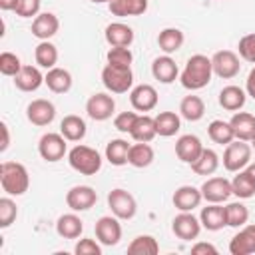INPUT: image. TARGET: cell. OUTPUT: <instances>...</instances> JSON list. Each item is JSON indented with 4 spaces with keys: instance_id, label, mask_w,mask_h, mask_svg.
Listing matches in <instances>:
<instances>
[{
    "instance_id": "obj_1",
    "label": "cell",
    "mask_w": 255,
    "mask_h": 255,
    "mask_svg": "<svg viewBox=\"0 0 255 255\" xmlns=\"http://www.w3.org/2000/svg\"><path fill=\"white\" fill-rule=\"evenodd\" d=\"M213 76V66H211V58L203 56V54H195L185 62V68L179 74V82L185 90L195 92L205 88L211 82Z\"/></svg>"
},
{
    "instance_id": "obj_2",
    "label": "cell",
    "mask_w": 255,
    "mask_h": 255,
    "mask_svg": "<svg viewBox=\"0 0 255 255\" xmlns=\"http://www.w3.org/2000/svg\"><path fill=\"white\" fill-rule=\"evenodd\" d=\"M0 185L8 195H24L30 187V173L20 161H2L0 165Z\"/></svg>"
},
{
    "instance_id": "obj_3",
    "label": "cell",
    "mask_w": 255,
    "mask_h": 255,
    "mask_svg": "<svg viewBox=\"0 0 255 255\" xmlns=\"http://www.w3.org/2000/svg\"><path fill=\"white\" fill-rule=\"evenodd\" d=\"M68 163L82 175H96L102 169V155L94 147L78 143L68 151Z\"/></svg>"
},
{
    "instance_id": "obj_4",
    "label": "cell",
    "mask_w": 255,
    "mask_h": 255,
    "mask_svg": "<svg viewBox=\"0 0 255 255\" xmlns=\"http://www.w3.org/2000/svg\"><path fill=\"white\" fill-rule=\"evenodd\" d=\"M102 84L112 94H126L133 86L131 66H112L106 64L102 70Z\"/></svg>"
},
{
    "instance_id": "obj_5",
    "label": "cell",
    "mask_w": 255,
    "mask_h": 255,
    "mask_svg": "<svg viewBox=\"0 0 255 255\" xmlns=\"http://www.w3.org/2000/svg\"><path fill=\"white\" fill-rule=\"evenodd\" d=\"M251 151L253 147L249 145V141L243 139H233L231 143L225 145L223 151V167L231 173H237L241 169H245L251 163Z\"/></svg>"
},
{
    "instance_id": "obj_6",
    "label": "cell",
    "mask_w": 255,
    "mask_h": 255,
    "mask_svg": "<svg viewBox=\"0 0 255 255\" xmlns=\"http://www.w3.org/2000/svg\"><path fill=\"white\" fill-rule=\"evenodd\" d=\"M108 207H110L112 215H116L118 219H133L137 213L135 197L122 187H116L108 193Z\"/></svg>"
},
{
    "instance_id": "obj_7",
    "label": "cell",
    "mask_w": 255,
    "mask_h": 255,
    "mask_svg": "<svg viewBox=\"0 0 255 255\" xmlns=\"http://www.w3.org/2000/svg\"><path fill=\"white\" fill-rule=\"evenodd\" d=\"M68 139L62 135V133H54V131H48L40 137L38 141V153L42 159L54 163V161H60L64 159V155L68 153Z\"/></svg>"
},
{
    "instance_id": "obj_8",
    "label": "cell",
    "mask_w": 255,
    "mask_h": 255,
    "mask_svg": "<svg viewBox=\"0 0 255 255\" xmlns=\"http://www.w3.org/2000/svg\"><path fill=\"white\" fill-rule=\"evenodd\" d=\"M211 66H213V74L221 80H231L239 74L241 64H239V56L233 50H219L211 56Z\"/></svg>"
},
{
    "instance_id": "obj_9",
    "label": "cell",
    "mask_w": 255,
    "mask_h": 255,
    "mask_svg": "<svg viewBox=\"0 0 255 255\" xmlns=\"http://www.w3.org/2000/svg\"><path fill=\"white\" fill-rule=\"evenodd\" d=\"M86 112L94 122H106L116 112V100L108 92L92 94L86 102Z\"/></svg>"
},
{
    "instance_id": "obj_10",
    "label": "cell",
    "mask_w": 255,
    "mask_h": 255,
    "mask_svg": "<svg viewBox=\"0 0 255 255\" xmlns=\"http://www.w3.org/2000/svg\"><path fill=\"white\" fill-rule=\"evenodd\" d=\"M171 231L177 239L181 241H191L197 239L201 233V221L191 213V211H179V215L173 217L171 221Z\"/></svg>"
},
{
    "instance_id": "obj_11",
    "label": "cell",
    "mask_w": 255,
    "mask_h": 255,
    "mask_svg": "<svg viewBox=\"0 0 255 255\" xmlns=\"http://www.w3.org/2000/svg\"><path fill=\"white\" fill-rule=\"evenodd\" d=\"M96 201H98V193L90 185H74L66 193V205L76 213L92 209L96 205Z\"/></svg>"
},
{
    "instance_id": "obj_12",
    "label": "cell",
    "mask_w": 255,
    "mask_h": 255,
    "mask_svg": "<svg viewBox=\"0 0 255 255\" xmlns=\"http://www.w3.org/2000/svg\"><path fill=\"white\" fill-rule=\"evenodd\" d=\"M96 237L102 245L106 247H114L120 243L122 239V225H120V219L116 215H104L96 221Z\"/></svg>"
},
{
    "instance_id": "obj_13",
    "label": "cell",
    "mask_w": 255,
    "mask_h": 255,
    "mask_svg": "<svg viewBox=\"0 0 255 255\" xmlns=\"http://www.w3.org/2000/svg\"><path fill=\"white\" fill-rule=\"evenodd\" d=\"M26 118H28L30 124H34L38 128L50 126L56 118V106L50 100H44V98L32 100L26 108Z\"/></svg>"
},
{
    "instance_id": "obj_14",
    "label": "cell",
    "mask_w": 255,
    "mask_h": 255,
    "mask_svg": "<svg viewBox=\"0 0 255 255\" xmlns=\"http://www.w3.org/2000/svg\"><path fill=\"white\" fill-rule=\"evenodd\" d=\"M199 189H201V195H203V199L207 203H223L233 195L231 181L225 179V177H219V175L205 179Z\"/></svg>"
},
{
    "instance_id": "obj_15",
    "label": "cell",
    "mask_w": 255,
    "mask_h": 255,
    "mask_svg": "<svg viewBox=\"0 0 255 255\" xmlns=\"http://www.w3.org/2000/svg\"><path fill=\"white\" fill-rule=\"evenodd\" d=\"M157 92L151 84H139L135 88H131L129 92V102H131V108L135 112H151L155 106H157Z\"/></svg>"
},
{
    "instance_id": "obj_16",
    "label": "cell",
    "mask_w": 255,
    "mask_h": 255,
    "mask_svg": "<svg viewBox=\"0 0 255 255\" xmlns=\"http://www.w3.org/2000/svg\"><path fill=\"white\" fill-rule=\"evenodd\" d=\"M201 151H203V143H201V139H199L197 135H193V133L179 135L177 141H175V155H177L183 163H187V165H191V163L201 155Z\"/></svg>"
},
{
    "instance_id": "obj_17",
    "label": "cell",
    "mask_w": 255,
    "mask_h": 255,
    "mask_svg": "<svg viewBox=\"0 0 255 255\" xmlns=\"http://www.w3.org/2000/svg\"><path fill=\"white\" fill-rule=\"evenodd\" d=\"M229 253L231 255H251L255 253V223L243 225L229 241Z\"/></svg>"
},
{
    "instance_id": "obj_18",
    "label": "cell",
    "mask_w": 255,
    "mask_h": 255,
    "mask_svg": "<svg viewBox=\"0 0 255 255\" xmlns=\"http://www.w3.org/2000/svg\"><path fill=\"white\" fill-rule=\"evenodd\" d=\"M175 209L179 211H193L195 207H199V203L203 201V195H201V189L199 187H193V185H181L173 191V197H171Z\"/></svg>"
},
{
    "instance_id": "obj_19",
    "label": "cell",
    "mask_w": 255,
    "mask_h": 255,
    "mask_svg": "<svg viewBox=\"0 0 255 255\" xmlns=\"http://www.w3.org/2000/svg\"><path fill=\"white\" fill-rule=\"evenodd\" d=\"M151 76L161 82V84H171L177 80L179 76V68L175 64V60L165 54V56H157L153 62H151Z\"/></svg>"
},
{
    "instance_id": "obj_20",
    "label": "cell",
    "mask_w": 255,
    "mask_h": 255,
    "mask_svg": "<svg viewBox=\"0 0 255 255\" xmlns=\"http://www.w3.org/2000/svg\"><path fill=\"white\" fill-rule=\"evenodd\" d=\"M199 221L201 227L207 231H219L223 227H227V215H225V207L221 203H209L201 209L199 213Z\"/></svg>"
},
{
    "instance_id": "obj_21",
    "label": "cell",
    "mask_w": 255,
    "mask_h": 255,
    "mask_svg": "<svg viewBox=\"0 0 255 255\" xmlns=\"http://www.w3.org/2000/svg\"><path fill=\"white\" fill-rule=\"evenodd\" d=\"M58 30H60V20H58L56 14H52V12H40L38 16H34L32 36H36L38 40H50L52 36H56Z\"/></svg>"
},
{
    "instance_id": "obj_22",
    "label": "cell",
    "mask_w": 255,
    "mask_h": 255,
    "mask_svg": "<svg viewBox=\"0 0 255 255\" xmlns=\"http://www.w3.org/2000/svg\"><path fill=\"white\" fill-rule=\"evenodd\" d=\"M235 139H243V141H251L255 137V116L249 112H235L233 118L229 120Z\"/></svg>"
},
{
    "instance_id": "obj_23",
    "label": "cell",
    "mask_w": 255,
    "mask_h": 255,
    "mask_svg": "<svg viewBox=\"0 0 255 255\" xmlns=\"http://www.w3.org/2000/svg\"><path fill=\"white\" fill-rule=\"evenodd\" d=\"M44 84V76L36 66H22V70L14 76V86L20 92H36Z\"/></svg>"
},
{
    "instance_id": "obj_24",
    "label": "cell",
    "mask_w": 255,
    "mask_h": 255,
    "mask_svg": "<svg viewBox=\"0 0 255 255\" xmlns=\"http://www.w3.org/2000/svg\"><path fill=\"white\" fill-rule=\"evenodd\" d=\"M86 131H88V126H86L84 118H80L76 114H68L60 122V133L68 141H82L86 137Z\"/></svg>"
},
{
    "instance_id": "obj_25",
    "label": "cell",
    "mask_w": 255,
    "mask_h": 255,
    "mask_svg": "<svg viewBox=\"0 0 255 255\" xmlns=\"http://www.w3.org/2000/svg\"><path fill=\"white\" fill-rule=\"evenodd\" d=\"M106 42L110 46H124V48H129L131 42H133V30L124 24V22H112L106 26Z\"/></svg>"
},
{
    "instance_id": "obj_26",
    "label": "cell",
    "mask_w": 255,
    "mask_h": 255,
    "mask_svg": "<svg viewBox=\"0 0 255 255\" xmlns=\"http://www.w3.org/2000/svg\"><path fill=\"white\" fill-rule=\"evenodd\" d=\"M72 82H74L72 80V74L68 70H64V68H58V66L50 68L46 72V76H44V84L54 94H66V92H70Z\"/></svg>"
},
{
    "instance_id": "obj_27",
    "label": "cell",
    "mask_w": 255,
    "mask_h": 255,
    "mask_svg": "<svg viewBox=\"0 0 255 255\" xmlns=\"http://www.w3.org/2000/svg\"><path fill=\"white\" fill-rule=\"evenodd\" d=\"M84 231V221L74 213H64L56 221V233L62 239H78Z\"/></svg>"
},
{
    "instance_id": "obj_28",
    "label": "cell",
    "mask_w": 255,
    "mask_h": 255,
    "mask_svg": "<svg viewBox=\"0 0 255 255\" xmlns=\"http://www.w3.org/2000/svg\"><path fill=\"white\" fill-rule=\"evenodd\" d=\"M155 159V151L149 143L145 141H135L129 145V153H128V163L137 167V169H143L147 165H151Z\"/></svg>"
},
{
    "instance_id": "obj_29",
    "label": "cell",
    "mask_w": 255,
    "mask_h": 255,
    "mask_svg": "<svg viewBox=\"0 0 255 255\" xmlns=\"http://www.w3.org/2000/svg\"><path fill=\"white\" fill-rule=\"evenodd\" d=\"M247 92L239 86H225L219 92V106L227 112H239L245 106Z\"/></svg>"
},
{
    "instance_id": "obj_30",
    "label": "cell",
    "mask_w": 255,
    "mask_h": 255,
    "mask_svg": "<svg viewBox=\"0 0 255 255\" xmlns=\"http://www.w3.org/2000/svg\"><path fill=\"white\" fill-rule=\"evenodd\" d=\"M185 42V36L179 28H163L157 34V46L163 54H175L177 50H181Z\"/></svg>"
},
{
    "instance_id": "obj_31",
    "label": "cell",
    "mask_w": 255,
    "mask_h": 255,
    "mask_svg": "<svg viewBox=\"0 0 255 255\" xmlns=\"http://www.w3.org/2000/svg\"><path fill=\"white\" fill-rule=\"evenodd\" d=\"M108 8L114 16H120V18L141 16L147 10V0H112Z\"/></svg>"
},
{
    "instance_id": "obj_32",
    "label": "cell",
    "mask_w": 255,
    "mask_h": 255,
    "mask_svg": "<svg viewBox=\"0 0 255 255\" xmlns=\"http://www.w3.org/2000/svg\"><path fill=\"white\" fill-rule=\"evenodd\" d=\"M153 122H155V131L161 137H171L181 128V118L175 112H159L153 118Z\"/></svg>"
},
{
    "instance_id": "obj_33",
    "label": "cell",
    "mask_w": 255,
    "mask_h": 255,
    "mask_svg": "<svg viewBox=\"0 0 255 255\" xmlns=\"http://www.w3.org/2000/svg\"><path fill=\"white\" fill-rule=\"evenodd\" d=\"M129 135L133 137V141H145V143H149V141L157 135L153 118L147 116V114H141V116L137 114V120H135V124H133V128H131Z\"/></svg>"
},
{
    "instance_id": "obj_34",
    "label": "cell",
    "mask_w": 255,
    "mask_h": 255,
    "mask_svg": "<svg viewBox=\"0 0 255 255\" xmlns=\"http://www.w3.org/2000/svg\"><path fill=\"white\" fill-rule=\"evenodd\" d=\"M205 114V104L199 96H185L181 102H179V116L187 122H199Z\"/></svg>"
},
{
    "instance_id": "obj_35",
    "label": "cell",
    "mask_w": 255,
    "mask_h": 255,
    "mask_svg": "<svg viewBox=\"0 0 255 255\" xmlns=\"http://www.w3.org/2000/svg\"><path fill=\"white\" fill-rule=\"evenodd\" d=\"M231 191L239 199H251L255 195V179L251 177V173L247 169H241V171H237V175H233Z\"/></svg>"
},
{
    "instance_id": "obj_36",
    "label": "cell",
    "mask_w": 255,
    "mask_h": 255,
    "mask_svg": "<svg viewBox=\"0 0 255 255\" xmlns=\"http://www.w3.org/2000/svg\"><path fill=\"white\" fill-rule=\"evenodd\" d=\"M129 145H131V143H128V141L122 139V137L110 139L108 145H106V159H108L112 165H116V167L126 165V163H128V153H129Z\"/></svg>"
},
{
    "instance_id": "obj_37",
    "label": "cell",
    "mask_w": 255,
    "mask_h": 255,
    "mask_svg": "<svg viewBox=\"0 0 255 255\" xmlns=\"http://www.w3.org/2000/svg\"><path fill=\"white\" fill-rule=\"evenodd\" d=\"M217 167H219V155L209 147H203L201 155L191 163V171L197 175H213Z\"/></svg>"
},
{
    "instance_id": "obj_38",
    "label": "cell",
    "mask_w": 255,
    "mask_h": 255,
    "mask_svg": "<svg viewBox=\"0 0 255 255\" xmlns=\"http://www.w3.org/2000/svg\"><path fill=\"white\" fill-rule=\"evenodd\" d=\"M207 135L213 143H219V145H227L235 139V133H233V128L229 122H223V120H213L209 126H207Z\"/></svg>"
},
{
    "instance_id": "obj_39",
    "label": "cell",
    "mask_w": 255,
    "mask_h": 255,
    "mask_svg": "<svg viewBox=\"0 0 255 255\" xmlns=\"http://www.w3.org/2000/svg\"><path fill=\"white\" fill-rule=\"evenodd\" d=\"M34 58H36V64L40 68L50 70L58 64V48L50 40H40V44L34 50Z\"/></svg>"
},
{
    "instance_id": "obj_40",
    "label": "cell",
    "mask_w": 255,
    "mask_h": 255,
    "mask_svg": "<svg viewBox=\"0 0 255 255\" xmlns=\"http://www.w3.org/2000/svg\"><path fill=\"white\" fill-rule=\"evenodd\" d=\"M129 255H157L159 253V243L153 235H137L129 245H128Z\"/></svg>"
},
{
    "instance_id": "obj_41",
    "label": "cell",
    "mask_w": 255,
    "mask_h": 255,
    "mask_svg": "<svg viewBox=\"0 0 255 255\" xmlns=\"http://www.w3.org/2000/svg\"><path fill=\"white\" fill-rule=\"evenodd\" d=\"M225 215H227V227H243L249 221V209L241 201H233L225 205Z\"/></svg>"
},
{
    "instance_id": "obj_42",
    "label": "cell",
    "mask_w": 255,
    "mask_h": 255,
    "mask_svg": "<svg viewBox=\"0 0 255 255\" xmlns=\"http://www.w3.org/2000/svg\"><path fill=\"white\" fill-rule=\"evenodd\" d=\"M108 58V64L112 66H131V60H133V54L129 48H124V46H112L106 54Z\"/></svg>"
},
{
    "instance_id": "obj_43",
    "label": "cell",
    "mask_w": 255,
    "mask_h": 255,
    "mask_svg": "<svg viewBox=\"0 0 255 255\" xmlns=\"http://www.w3.org/2000/svg\"><path fill=\"white\" fill-rule=\"evenodd\" d=\"M18 215V207L10 197H2L0 199V229H8Z\"/></svg>"
},
{
    "instance_id": "obj_44",
    "label": "cell",
    "mask_w": 255,
    "mask_h": 255,
    "mask_svg": "<svg viewBox=\"0 0 255 255\" xmlns=\"http://www.w3.org/2000/svg\"><path fill=\"white\" fill-rule=\"evenodd\" d=\"M20 70H22V62L16 54H12V52H2L0 54V74L2 76L14 78Z\"/></svg>"
},
{
    "instance_id": "obj_45",
    "label": "cell",
    "mask_w": 255,
    "mask_h": 255,
    "mask_svg": "<svg viewBox=\"0 0 255 255\" xmlns=\"http://www.w3.org/2000/svg\"><path fill=\"white\" fill-rule=\"evenodd\" d=\"M237 50H239V58L249 62V64H255V32L253 34H245L239 44H237Z\"/></svg>"
},
{
    "instance_id": "obj_46",
    "label": "cell",
    "mask_w": 255,
    "mask_h": 255,
    "mask_svg": "<svg viewBox=\"0 0 255 255\" xmlns=\"http://www.w3.org/2000/svg\"><path fill=\"white\" fill-rule=\"evenodd\" d=\"M14 12H16V16H20V18L38 16V14H40V0H18Z\"/></svg>"
},
{
    "instance_id": "obj_47",
    "label": "cell",
    "mask_w": 255,
    "mask_h": 255,
    "mask_svg": "<svg viewBox=\"0 0 255 255\" xmlns=\"http://www.w3.org/2000/svg\"><path fill=\"white\" fill-rule=\"evenodd\" d=\"M135 120H137V114L135 112H122V114H118L114 118V126H116L118 131L129 133L131 128H133V124H135Z\"/></svg>"
},
{
    "instance_id": "obj_48",
    "label": "cell",
    "mask_w": 255,
    "mask_h": 255,
    "mask_svg": "<svg viewBox=\"0 0 255 255\" xmlns=\"http://www.w3.org/2000/svg\"><path fill=\"white\" fill-rule=\"evenodd\" d=\"M74 253L76 255H102V245L90 237H84L76 243L74 247Z\"/></svg>"
},
{
    "instance_id": "obj_49",
    "label": "cell",
    "mask_w": 255,
    "mask_h": 255,
    "mask_svg": "<svg viewBox=\"0 0 255 255\" xmlns=\"http://www.w3.org/2000/svg\"><path fill=\"white\" fill-rule=\"evenodd\" d=\"M191 253L193 255H217V247L211 245V243H205V241H199L195 245H191Z\"/></svg>"
},
{
    "instance_id": "obj_50",
    "label": "cell",
    "mask_w": 255,
    "mask_h": 255,
    "mask_svg": "<svg viewBox=\"0 0 255 255\" xmlns=\"http://www.w3.org/2000/svg\"><path fill=\"white\" fill-rule=\"evenodd\" d=\"M245 92H247V96H251L255 100V68L249 72V76L245 80Z\"/></svg>"
},
{
    "instance_id": "obj_51",
    "label": "cell",
    "mask_w": 255,
    "mask_h": 255,
    "mask_svg": "<svg viewBox=\"0 0 255 255\" xmlns=\"http://www.w3.org/2000/svg\"><path fill=\"white\" fill-rule=\"evenodd\" d=\"M0 128H2V145H0V151H6L8 145H10V129H8V124L6 122H2Z\"/></svg>"
},
{
    "instance_id": "obj_52",
    "label": "cell",
    "mask_w": 255,
    "mask_h": 255,
    "mask_svg": "<svg viewBox=\"0 0 255 255\" xmlns=\"http://www.w3.org/2000/svg\"><path fill=\"white\" fill-rule=\"evenodd\" d=\"M16 4H18V0H0V8H2L4 12L14 10V8H16Z\"/></svg>"
},
{
    "instance_id": "obj_53",
    "label": "cell",
    "mask_w": 255,
    "mask_h": 255,
    "mask_svg": "<svg viewBox=\"0 0 255 255\" xmlns=\"http://www.w3.org/2000/svg\"><path fill=\"white\" fill-rule=\"evenodd\" d=\"M245 169H247V171H249V173H251V177H253V179H255V163H249V165H247V167H245Z\"/></svg>"
},
{
    "instance_id": "obj_54",
    "label": "cell",
    "mask_w": 255,
    "mask_h": 255,
    "mask_svg": "<svg viewBox=\"0 0 255 255\" xmlns=\"http://www.w3.org/2000/svg\"><path fill=\"white\" fill-rule=\"evenodd\" d=\"M90 2H94V4H110L112 0H90Z\"/></svg>"
},
{
    "instance_id": "obj_55",
    "label": "cell",
    "mask_w": 255,
    "mask_h": 255,
    "mask_svg": "<svg viewBox=\"0 0 255 255\" xmlns=\"http://www.w3.org/2000/svg\"><path fill=\"white\" fill-rule=\"evenodd\" d=\"M249 143H251V147H253V149H255V137H253V139H251V141H249Z\"/></svg>"
}]
</instances>
